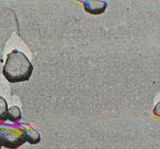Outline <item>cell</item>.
<instances>
[{"mask_svg": "<svg viewBox=\"0 0 160 149\" xmlns=\"http://www.w3.org/2000/svg\"><path fill=\"white\" fill-rule=\"evenodd\" d=\"M154 112L155 114L160 117V102H159V103H157V106H155V108H154Z\"/></svg>", "mask_w": 160, "mask_h": 149, "instance_id": "8992f818", "label": "cell"}, {"mask_svg": "<svg viewBox=\"0 0 160 149\" xmlns=\"http://www.w3.org/2000/svg\"><path fill=\"white\" fill-rule=\"evenodd\" d=\"M0 148H1V144H0Z\"/></svg>", "mask_w": 160, "mask_h": 149, "instance_id": "52a82bcc", "label": "cell"}, {"mask_svg": "<svg viewBox=\"0 0 160 149\" xmlns=\"http://www.w3.org/2000/svg\"><path fill=\"white\" fill-rule=\"evenodd\" d=\"M23 130L25 132L26 137H27V141L29 142L30 143L36 144L40 141V134L34 129L30 127V129H28V130L24 128Z\"/></svg>", "mask_w": 160, "mask_h": 149, "instance_id": "3957f363", "label": "cell"}, {"mask_svg": "<svg viewBox=\"0 0 160 149\" xmlns=\"http://www.w3.org/2000/svg\"><path fill=\"white\" fill-rule=\"evenodd\" d=\"M27 141L23 130L10 128L8 127L0 128V144L9 148H16Z\"/></svg>", "mask_w": 160, "mask_h": 149, "instance_id": "7a4b0ae2", "label": "cell"}, {"mask_svg": "<svg viewBox=\"0 0 160 149\" xmlns=\"http://www.w3.org/2000/svg\"><path fill=\"white\" fill-rule=\"evenodd\" d=\"M9 108L5 99L0 96V124L8 119Z\"/></svg>", "mask_w": 160, "mask_h": 149, "instance_id": "277c9868", "label": "cell"}, {"mask_svg": "<svg viewBox=\"0 0 160 149\" xmlns=\"http://www.w3.org/2000/svg\"><path fill=\"white\" fill-rule=\"evenodd\" d=\"M21 119V109L18 106H12L9 108L8 120L11 122H16Z\"/></svg>", "mask_w": 160, "mask_h": 149, "instance_id": "5b68a950", "label": "cell"}, {"mask_svg": "<svg viewBox=\"0 0 160 149\" xmlns=\"http://www.w3.org/2000/svg\"><path fill=\"white\" fill-rule=\"evenodd\" d=\"M34 71V66L25 54L17 50L7 55L2 73L10 83L28 81Z\"/></svg>", "mask_w": 160, "mask_h": 149, "instance_id": "6da1fadb", "label": "cell"}]
</instances>
